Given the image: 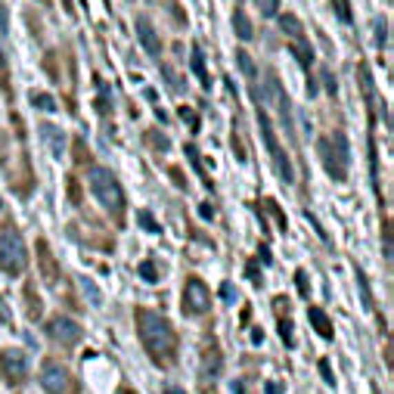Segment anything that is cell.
Segmentation results:
<instances>
[{"label": "cell", "mask_w": 394, "mask_h": 394, "mask_svg": "<svg viewBox=\"0 0 394 394\" xmlns=\"http://www.w3.org/2000/svg\"><path fill=\"white\" fill-rule=\"evenodd\" d=\"M320 373H323V379L329 382V385H335V375L329 373V363H326V360H320Z\"/></svg>", "instance_id": "d6a6232c"}, {"label": "cell", "mask_w": 394, "mask_h": 394, "mask_svg": "<svg viewBox=\"0 0 394 394\" xmlns=\"http://www.w3.org/2000/svg\"><path fill=\"white\" fill-rule=\"evenodd\" d=\"M375 25H379V28H375V44H379V50H385V41H388V22H385V19H379Z\"/></svg>", "instance_id": "d4e9b609"}, {"label": "cell", "mask_w": 394, "mask_h": 394, "mask_svg": "<svg viewBox=\"0 0 394 394\" xmlns=\"http://www.w3.org/2000/svg\"><path fill=\"white\" fill-rule=\"evenodd\" d=\"M32 106H34V109H44V112H56L59 103L53 100L50 94H32Z\"/></svg>", "instance_id": "d6986e66"}, {"label": "cell", "mask_w": 394, "mask_h": 394, "mask_svg": "<svg viewBox=\"0 0 394 394\" xmlns=\"http://www.w3.org/2000/svg\"><path fill=\"white\" fill-rule=\"evenodd\" d=\"M307 317H311L313 329H317L320 335H323V338H332V323H329V317L323 313V307H307Z\"/></svg>", "instance_id": "5bb4252c"}, {"label": "cell", "mask_w": 394, "mask_h": 394, "mask_svg": "<svg viewBox=\"0 0 394 394\" xmlns=\"http://www.w3.org/2000/svg\"><path fill=\"white\" fill-rule=\"evenodd\" d=\"M0 34H7V16L0 13Z\"/></svg>", "instance_id": "74e56055"}, {"label": "cell", "mask_w": 394, "mask_h": 394, "mask_svg": "<svg viewBox=\"0 0 394 394\" xmlns=\"http://www.w3.org/2000/svg\"><path fill=\"white\" fill-rule=\"evenodd\" d=\"M41 385L47 394H75V382H72L69 369L56 360H44L41 366Z\"/></svg>", "instance_id": "ba28073f"}, {"label": "cell", "mask_w": 394, "mask_h": 394, "mask_svg": "<svg viewBox=\"0 0 394 394\" xmlns=\"http://www.w3.org/2000/svg\"><path fill=\"white\" fill-rule=\"evenodd\" d=\"M137 34H140V44H143V50L149 53V56H158L162 53V41H158L156 28H152L149 19H137Z\"/></svg>", "instance_id": "8fae6325"}, {"label": "cell", "mask_w": 394, "mask_h": 394, "mask_svg": "<svg viewBox=\"0 0 394 394\" xmlns=\"http://www.w3.org/2000/svg\"><path fill=\"white\" fill-rule=\"evenodd\" d=\"M258 127H261V137H264V143H267V152H270V158H273V165H276V171H280V177H282L286 183H292V180H295L292 162H289V156L282 152V146L276 143L273 125H270V118H267V112H264V109H258Z\"/></svg>", "instance_id": "5b68a950"}, {"label": "cell", "mask_w": 394, "mask_h": 394, "mask_svg": "<svg viewBox=\"0 0 394 394\" xmlns=\"http://www.w3.org/2000/svg\"><path fill=\"white\" fill-rule=\"evenodd\" d=\"M205 394H214V391H205Z\"/></svg>", "instance_id": "b9f144b4"}, {"label": "cell", "mask_w": 394, "mask_h": 394, "mask_svg": "<svg viewBox=\"0 0 394 394\" xmlns=\"http://www.w3.org/2000/svg\"><path fill=\"white\" fill-rule=\"evenodd\" d=\"M189 63H193V72L199 75V81L208 87V84H211V78H208V72H205V56H202L199 47H193V56H189Z\"/></svg>", "instance_id": "2e32d148"}, {"label": "cell", "mask_w": 394, "mask_h": 394, "mask_svg": "<svg viewBox=\"0 0 394 394\" xmlns=\"http://www.w3.org/2000/svg\"><path fill=\"white\" fill-rule=\"evenodd\" d=\"M317 146H320V158H323L329 177L344 180V177H348V162H351V149H348V140H344V134L320 137Z\"/></svg>", "instance_id": "277c9868"}, {"label": "cell", "mask_w": 394, "mask_h": 394, "mask_svg": "<svg viewBox=\"0 0 394 394\" xmlns=\"http://www.w3.org/2000/svg\"><path fill=\"white\" fill-rule=\"evenodd\" d=\"M41 140L47 143V149H50V156H63L65 152V134L59 131L56 125H41Z\"/></svg>", "instance_id": "7c38bea8"}, {"label": "cell", "mask_w": 394, "mask_h": 394, "mask_svg": "<svg viewBox=\"0 0 394 394\" xmlns=\"http://www.w3.org/2000/svg\"><path fill=\"white\" fill-rule=\"evenodd\" d=\"M276 10H280V0H261V13L264 16H276Z\"/></svg>", "instance_id": "f546056e"}, {"label": "cell", "mask_w": 394, "mask_h": 394, "mask_svg": "<svg viewBox=\"0 0 394 394\" xmlns=\"http://www.w3.org/2000/svg\"><path fill=\"white\" fill-rule=\"evenodd\" d=\"M81 286H84V292H87L90 304H94V307H100V304H103V292H100V289H96V282L90 280V276H81Z\"/></svg>", "instance_id": "44dd1931"}, {"label": "cell", "mask_w": 394, "mask_h": 394, "mask_svg": "<svg viewBox=\"0 0 394 394\" xmlns=\"http://www.w3.org/2000/svg\"><path fill=\"white\" fill-rule=\"evenodd\" d=\"M385 258H391V224L385 220Z\"/></svg>", "instance_id": "836d02e7"}, {"label": "cell", "mask_w": 394, "mask_h": 394, "mask_svg": "<svg viewBox=\"0 0 394 394\" xmlns=\"http://www.w3.org/2000/svg\"><path fill=\"white\" fill-rule=\"evenodd\" d=\"M47 335L53 338V342H59V344H78L81 342V326L75 323V320H69V317H53L50 323H47Z\"/></svg>", "instance_id": "9c48e42d"}, {"label": "cell", "mask_w": 394, "mask_h": 394, "mask_svg": "<svg viewBox=\"0 0 394 394\" xmlns=\"http://www.w3.org/2000/svg\"><path fill=\"white\" fill-rule=\"evenodd\" d=\"M137 218H140V224H143V230H149V233H158V224H156V218H152L149 211H140Z\"/></svg>", "instance_id": "4316f807"}, {"label": "cell", "mask_w": 394, "mask_h": 394, "mask_svg": "<svg viewBox=\"0 0 394 394\" xmlns=\"http://www.w3.org/2000/svg\"><path fill=\"white\" fill-rule=\"evenodd\" d=\"M220 298H224L227 304H233V301H236V289H233L230 282H224V286H220Z\"/></svg>", "instance_id": "4dcf8cb0"}, {"label": "cell", "mask_w": 394, "mask_h": 394, "mask_svg": "<svg viewBox=\"0 0 394 394\" xmlns=\"http://www.w3.org/2000/svg\"><path fill=\"white\" fill-rule=\"evenodd\" d=\"M249 280L261 286V273H258V267H255V264H249Z\"/></svg>", "instance_id": "d590c367"}, {"label": "cell", "mask_w": 394, "mask_h": 394, "mask_svg": "<svg viewBox=\"0 0 394 394\" xmlns=\"http://www.w3.org/2000/svg\"><path fill=\"white\" fill-rule=\"evenodd\" d=\"M292 50H295V56H298V63L304 65V69L313 63V50H311V44H307V41H295Z\"/></svg>", "instance_id": "ffe728a7"}, {"label": "cell", "mask_w": 394, "mask_h": 394, "mask_svg": "<svg viewBox=\"0 0 394 394\" xmlns=\"http://www.w3.org/2000/svg\"><path fill=\"white\" fill-rule=\"evenodd\" d=\"M3 158L7 156H3V137H0V162H3Z\"/></svg>", "instance_id": "f35d334b"}, {"label": "cell", "mask_w": 394, "mask_h": 394, "mask_svg": "<svg viewBox=\"0 0 394 394\" xmlns=\"http://www.w3.org/2000/svg\"><path fill=\"white\" fill-rule=\"evenodd\" d=\"M137 332L140 342H143L146 354L158 363V366H168L177 357V335L171 329V323L156 311H146V307H137Z\"/></svg>", "instance_id": "6da1fadb"}, {"label": "cell", "mask_w": 394, "mask_h": 394, "mask_svg": "<svg viewBox=\"0 0 394 394\" xmlns=\"http://www.w3.org/2000/svg\"><path fill=\"white\" fill-rule=\"evenodd\" d=\"M87 180H90L94 196L100 199V205L121 224V218H125V189H121L118 177H115L112 171H106V168H90Z\"/></svg>", "instance_id": "7a4b0ae2"}, {"label": "cell", "mask_w": 394, "mask_h": 394, "mask_svg": "<svg viewBox=\"0 0 394 394\" xmlns=\"http://www.w3.org/2000/svg\"><path fill=\"white\" fill-rule=\"evenodd\" d=\"M264 391H267V394H282V385H280V382H267Z\"/></svg>", "instance_id": "e575fe53"}, {"label": "cell", "mask_w": 394, "mask_h": 394, "mask_svg": "<svg viewBox=\"0 0 394 394\" xmlns=\"http://www.w3.org/2000/svg\"><path fill=\"white\" fill-rule=\"evenodd\" d=\"M280 25H282V32L289 34V38H295V41H307V34H304V28H301V22L295 19L292 13H286L280 19Z\"/></svg>", "instance_id": "9a60e30c"}, {"label": "cell", "mask_w": 394, "mask_h": 394, "mask_svg": "<svg viewBox=\"0 0 394 394\" xmlns=\"http://www.w3.org/2000/svg\"><path fill=\"white\" fill-rule=\"evenodd\" d=\"M0 208H3V199H0Z\"/></svg>", "instance_id": "60d3db41"}, {"label": "cell", "mask_w": 394, "mask_h": 394, "mask_svg": "<svg viewBox=\"0 0 394 394\" xmlns=\"http://www.w3.org/2000/svg\"><path fill=\"white\" fill-rule=\"evenodd\" d=\"M233 28H236V34H239L242 41H251V38H255V28H251V22H249V16H245L242 7L233 10Z\"/></svg>", "instance_id": "4fadbf2b"}, {"label": "cell", "mask_w": 394, "mask_h": 394, "mask_svg": "<svg viewBox=\"0 0 394 394\" xmlns=\"http://www.w3.org/2000/svg\"><path fill=\"white\" fill-rule=\"evenodd\" d=\"M280 332H282V338H286V344L292 348L295 338H292V323H289V320H280Z\"/></svg>", "instance_id": "f1b7e54d"}, {"label": "cell", "mask_w": 394, "mask_h": 394, "mask_svg": "<svg viewBox=\"0 0 394 394\" xmlns=\"http://www.w3.org/2000/svg\"><path fill=\"white\" fill-rule=\"evenodd\" d=\"M137 273L143 276L146 282H158V280H162V273H158V267H156V264H152V261H143V264H140V267H137Z\"/></svg>", "instance_id": "7402d4cb"}, {"label": "cell", "mask_w": 394, "mask_h": 394, "mask_svg": "<svg viewBox=\"0 0 394 394\" xmlns=\"http://www.w3.org/2000/svg\"><path fill=\"white\" fill-rule=\"evenodd\" d=\"M0 87H10V65H7V53L0 50Z\"/></svg>", "instance_id": "484cf974"}, {"label": "cell", "mask_w": 394, "mask_h": 394, "mask_svg": "<svg viewBox=\"0 0 394 394\" xmlns=\"http://www.w3.org/2000/svg\"><path fill=\"white\" fill-rule=\"evenodd\" d=\"M0 379L7 382L10 388L22 385L28 379V360L19 348H3L0 351Z\"/></svg>", "instance_id": "8992f818"}, {"label": "cell", "mask_w": 394, "mask_h": 394, "mask_svg": "<svg viewBox=\"0 0 394 394\" xmlns=\"http://www.w3.org/2000/svg\"><path fill=\"white\" fill-rule=\"evenodd\" d=\"M168 394H183V391H180V388H168Z\"/></svg>", "instance_id": "ab89813d"}, {"label": "cell", "mask_w": 394, "mask_h": 394, "mask_svg": "<svg viewBox=\"0 0 394 394\" xmlns=\"http://www.w3.org/2000/svg\"><path fill=\"white\" fill-rule=\"evenodd\" d=\"M236 63H239V69H242L249 78H255V75H258L255 63H251V56H249V53H245V50H239V53H236Z\"/></svg>", "instance_id": "603a6c76"}, {"label": "cell", "mask_w": 394, "mask_h": 394, "mask_svg": "<svg viewBox=\"0 0 394 394\" xmlns=\"http://www.w3.org/2000/svg\"><path fill=\"white\" fill-rule=\"evenodd\" d=\"M180 307H183V313H189V317H202V313H208V307H211V295H208V286L199 280V276H189L187 280Z\"/></svg>", "instance_id": "52a82bcc"}, {"label": "cell", "mask_w": 394, "mask_h": 394, "mask_svg": "<svg viewBox=\"0 0 394 394\" xmlns=\"http://www.w3.org/2000/svg\"><path fill=\"white\" fill-rule=\"evenodd\" d=\"M335 3V13L342 22H351V7H348V0H332Z\"/></svg>", "instance_id": "83f0119b"}, {"label": "cell", "mask_w": 394, "mask_h": 394, "mask_svg": "<svg viewBox=\"0 0 394 394\" xmlns=\"http://www.w3.org/2000/svg\"><path fill=\"white\" fill-rule=\"evenodd\" d=\"M180 118L187 121V127H189V131H199V115H196V109L180 106Z\"/></svg>", "instance_id": "cb8c5ba5"}, {"label": "cell", "mask_w": 394, "mask_h": 394, "mask_svg": "<svg viewBox=\"0 0 394 394\" xmlns=\"http://www.w3.org/2000/svg\"><path fill=\"white\" fill-rule=\"evenodd\" d=\"M146 143L152 146V152H168L171 149V140L158 131H146Z\"/></svg>", "instance_id": "ac0fdd59"}, {"label": "cell", "mask_w": 394, "mask_h": 394, "mask_svg": "<svg viewBox=\"0 0 394 394\" xmlns=\"http://www.w3.org/2000/svg\"><path fill=\"white\" fill-rule=\"evenodd\" d=\"M25 307H28V317H32V320H38L41 313H44V304H41L38 292H34L32 286H25Z\"/></svg>", "instance_id": "e0dca14e"}, {"label": "cell", "mask_w": 394, "mask_h": 394, "mask_svg": "<svg viewBox=\"0 0 394 394\" xmlns=\"http://www.w3.org/2000/svg\"><path fill=\"white\" fill-rule=\"evenodd\" d=\"M323 75H326V87H329V94H335V78H332L329 72H323Z\"/></svg>", "instance_id": "8d00e7d4"}, {"label": "cell", "mask_w": 394, "mask_h": 394, "mask_svg": "<svg viewBox=\"0 0 394 394\" xmlns=\"http://www.w3.org/2000/svg\"><path fill=\"white\" fill-rule=\"evenodd\" d=\"M295 282H298V292L307 298V276H304V270H298V273H295Z\"/></svg>", "instance_id": "1f68e13d"}, {"label": "cell", "mask_w": 394, "mask_h": 394, "mask_svg": "<svg viewBox=\"0 0 394 394\" xmlns=\"http://www.w3.org/2000/svg\"><path fill=\"white\" fill-rule=\"evenodd\" d=\"M28 264V249L22 233L13 224H0V270L10 276H19Z\"/></svg>", "instance_id": "3957f363"}, {"label": "cell", "mask_w": 394, "mask_h": 394, "mask_svg": "<svg viewBox=\"0 0 394 394\" xmlns=\"http://www.w3.org/2000/svg\"><path fill=\"white\" fill-rule=\"evenodd\" d=\"M38 267H41V273H44L47 286L59 289V282H63V267L53 261V251H50V245H47L44 239H38Z\"/></svg>", "instance_id": "30bf717a"}]
</instances>
